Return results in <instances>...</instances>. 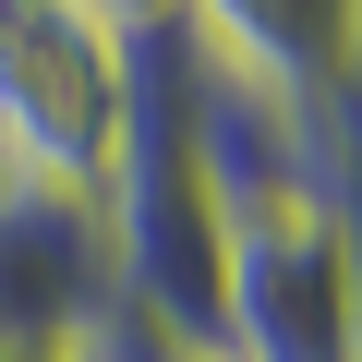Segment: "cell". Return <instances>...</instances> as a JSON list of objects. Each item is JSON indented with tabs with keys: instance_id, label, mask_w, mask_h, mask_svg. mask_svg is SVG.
Returning <instances> with one entry per match:
<instances>
[{
	"instance_id": "obj_1",
	"label": "cell",
	"mask_w": 362,
	"mask_h": 362,
	"mask_svg": "<svg viewBox=\"0 0 362 362\" xmlns=\"http://www.w3.org/2000/svg\"><path fill=\"white\" fill-rule=\"evenodd\" d=\"M133 145V37L85 0H0V169L49 194H109Z\"/></svg>"
},
{
	"instance_id": "obj_2",
	"label": "cell",
	"mask_w": 362,
	"mask_h": 362,
	"mask_svg": "<svg viewBox=\"0 0 362 362\" xmlns=\"http://www.w3.org/2000/svg\"><path fill=\"white\" fill-rule=\"evenodd\" d=\"M230 362H362L350 326V230L326 206L230 230Z\"/></svg>"
},
{
	"instance_id": "obj_3",
	"label": "cell",
	"mask_w": 362,
	"mask_h": 362,
	"mask_svg": "<svg viewBox=\"0 0 362 362\" xmlns=\"http://www.w3.org/2000/svg\"><path fill=\"white\" fill-rule=\"evenodd\" d=\"M109 290H121L109 194H49V181H13V194H0V362H49Z\"/></svg>"
},
{
	"instance_id": "obj_4",
	"label": "cell",
	"mask_w": 362,
	"mask_h": 362,
	"mask_svg": "<svg viewBox=\"0 0 362 362\" xmlns=\"http://www.w3.org/2000/svg\"><path fill=\"white\" fill-rule=\"evenodd\" d=\"M181 37L278 97L362 85V0H181Z\"/></svg>"
},
{
	"instance_id": "obj_5",
	"label": "cell",
	"mask_w": 362,
	"mask_h": 362,
	"mask_svg": "<svg viewBox=\"0 0 362 362\" xmlns=\"http://www.w3.org/2000/svg\"><path fill=\"white\" fill-rule=\"evenodd\" d=\"M49 362H218V350H194L181 326H157L133 290H109V302H97V314H85V326H73Z\"/></svg>"
},
{
	"instance_id": "obj_6",
	"label": "cell",
	"mask_w": 362,
	"mask_h": 362,
	"mask_svg": "<svg viewBox=\"0 0 362 362\" xmlns=\"http://www.w3.org/2000/svg\"><path fill=\"white\" fill-rule=\"evenodd\" d=\"M97 25H121V37H169L181 25V0H85Z\"/></svg>"
},
{
	"instance_id": "obj_7",
	"label": "cell",
	"mask_w": 362,
	"mask_h": 362,
	"mask_svg": "<svg viewBox=\"0 0 362 362\" xmlns=\"http://www.w3.org/2000/svg\"><path fill=\"white\" fill-rule=\"evenodd\" d=\"M350 326H362V230H350Z\"/></svg>"
},
{
	"instance_id": "obj_8",
	"label": "cell",
	"mask_w": 362,
	"mask_h": 362,
	"mask_svg": "<svg viewBox=\"0 0 362 362\" xmlns=\"http://www.w3.org/2000/svg\"><path fill=\"white\" fill-rule=\"evenodd\" d=\"M0 194H13V169H0Z\"/></svg>"
},
{
	"instance_id": "obj_9",
	"label": "cell",
	"mask_w": 362,
	"mask_h": 362,
	"mask_svg": "<svg viewBox=\"0 0 362 362\" xmlns=\"http://www.w3.org/2000/svg\"><path fill=\"white\" fill-rule=\"evenodd\" d=\"M218 362H230V350H218Z\"/></svg>"
}]
</instances>
